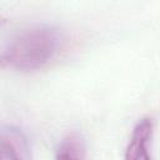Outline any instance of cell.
Returning a JSON list of instances; mask_svg holds the SVG:
<instances>
[{
	"instance_id": "obj_1",
	"label": "cell",
	"mask_w": 160,
	"mask_h": 160,
	"mask_svg": "<svg viewBox=\"0 0 160 160\" xmlns=\"http://www.w3.org/2000/svg\"><path fill=\"white\" fill-rule=\"evenodd\" d=\"M64 32L52 25H35L15 35L1 52V66L20 72L46 68L61 51Z\"/></svg>"
},
{
	"instance_id": "obj_3",
	"label": "cell",
	"mask_w": 160,
	"mask_h": 160,
	"mask_svg": "<svg viewBox=\"0 0 160 160\" xmlns=\"http://www.w3.org/2000/svg\"><path fill=\"white\" fill-rule=\"evenodd\" d=\"M0 160H29V148L24 134L12 128H4L0 139Z\"/></svg>"
},
{
	"instance_id": "obj_4",
	"label": "cell",
	"mask_w": 160,
	"mask_h": 160,
	"mask_svg": "<svg viewBox=\"0 0 160 160\" xmlns=\"http://www.w3.org/2000/svg\"><path fill=\"white\" fill-rule=\"evenodd\" d=\"M86 150L82 136L79 132H70L60 141L55 160H85Z\"/></svg>"
},
{
	"instance_id": "obj_2",
	"label": "cell",
	"mask_w": 160,
	"mask_h": 160,
	"mask_svg": "<svg viewBox=\"0 0 160 160\" xmlns=\"http://www.w3.org/2000/svg\"><path fill=\"white\" fill-rule=\"evenodd\" d=\"M154 135L152 118H141L134 126L126 145L124 160H151V140Z\"/></svg>"
}]
</instances>
